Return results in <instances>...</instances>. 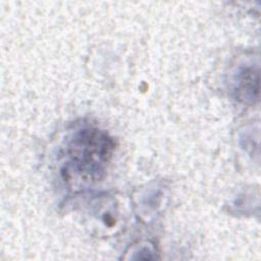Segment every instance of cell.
Wrapping results in <instances>:
<instances>
[{"label": "cell", "instance_id": "6da1fadb", "mask_svg": "<svg viewBox=\"0 0 261 261\" xmlns=\"http://www.w3.org/2000/svg\"><path fill=\"white\" fill-rule=\"evenodd\" d=\"M114 150L113 140L98 128H84L76 133L68 145L72 168L84 180L100 178Z\"/></svg>", "mask_w": 261, "mask_h": 261}, {"label": "cell", "instance_id": "7a4b0ae2", "mask_svg": "<svg viewBox=\"0 0 261 261\" xmlns=\"http://www.w3.org/2000/svg\"><path fill=\"white\" fill-rule=\"evenodd\" d=\"M259 74L258 70L252 67L245 68L239 76V85L237 88L239 99L253 102L258 98L259 93Z\"/></svg>", "mask_w": 261, "mask_h": 261}]
</instances>
